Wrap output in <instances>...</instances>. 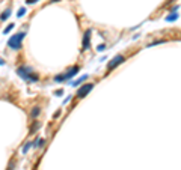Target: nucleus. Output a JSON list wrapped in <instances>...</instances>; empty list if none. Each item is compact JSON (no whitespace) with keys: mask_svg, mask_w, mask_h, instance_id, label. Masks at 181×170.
<instances>
[{"mask_svg":"<svg viewBox=\"0 0 181 170\" xmlns=\"http://www.w3.org/2000/svg\"><path fill=\"white\" fill-rule=\"evenodd\" d=\"M24 36H26V32H20V33L12 35L8 39V47H9L11 50H14V51H18L21 48V42H23Z\"/></svg>","mask_w":181,"mask_h":170,"instance_id":"nucleus-1","label":"nucleus"},{"mask_svg":"<svg viewBox=\"0 0 181 170\" xmlns=\"http://www.w3.org/2000/svg\"><path fill=\"white\" fill-rule=\"evenodd\" d=\"M94 86H95L94 83H86V84H83V86H80V89L77 90V95H76V97H77L79 99L85 98V97H86V95L90 92V90L94 89Z\"/></svg>","mask_w":181,"mask_h":170,"instance_id":"nucleus-2","label":"nucleus"},{"mask_svg":"<svg viewBox=\"0 0 181 170\" xmlns=\"http://www.w3.org/2000/svg\"><path fill=\"white\" fill-rule=\"evenodd\" d=\"M122 62H125V57L122 56V54H118V56H115L113 59H112L110 62H109V65H107V74L113 69V68H116V66H119Z\"/></svg>","mask_w":181,"mask_h":170,"instance_id":"nucleus-3","label":"nucleus"},{"mask_svg":"<svg viewBox=\"0 0 181 170\" xmlns=\"http://www.w3.org/2000/svg\"><path fill=\"white\" fill-rule=\"evenodd\" d=\"M32 68L30 66H20L18 69H17V74L21 77V78H24V80H27L30 81V78H32Z\"/></svg>","mask_w":181,"mask_h":170,"instance_id":"nucleus-4","label":"nucleus"},{"mask_svg":"<svg viewBox=\"0 0 181 170\" xmlns=\"http://www.w3.org/2000/svg\"><path fill=\"white\" fill-rule=\"evenodd\" d=\"M90 33H92V30L90 29H86L85 30V35H83V44H82V51H85L89 47V39H90Z\"/></svg>","mask_w":181,"mask_h":170,"instance_id":"nucleus-5","label":"nucleus"},{"mask_svg":"<svg viewBox=\"0 0 181 170\" xmlns=\"http://www.w3.org/2000/svg\"><path fill=\"white\" fill-rule=\"evenodd\" d=\"M79 71H80V66H73V68H70V69H68V72L63 74V75H65V80H70V78H73Z\"/></svg>","mask_w":181,"mask_h":170,"instance_id":"nucleus-6","label":"nucleus"},{"mask_svg":"<svg viewBox=\"0 0 181 170\" xmlns=\"http://www.w3.org/2000/svg\"><path fill=\"white\" fill-rule=\"evenodd\" d=\"M41 114V108L39 107H33L30 111V118H36V116H39Z\"/></svg>","mask_w":181,"mask_h":170,"instance_id":"nucleus-7","label":"nucleus"},{"mask_svg":"<svg viewBox=\"0 0 181 170\" xmlns=\"http://www.w3.org/2000/svg\"><path fill=\"white\" fill-rule=\"evenodd\" d=\"M44 145H45V139H38V140L33 142V146L35 148H42Z\"/></svg>","mask_w":181,"mask_h":170,"instance_id":"nucleus-8","label":"nucleus"},{"mask_svg":"<svg viewBox=\"0 0 181 170\" xmlns=\"http://www.w3.org/2000/svg\"><path fill=\"white\" fill-rule=\"evenodd\" d=\"M39 126H41V122H38V120H35V122H33V125H32V126H30V132H35L36 130H38V128H39Z\"/></svg>","mask_w":181,"mask_h":170,"instance_id":"nucleus-9","label":"nucleus"},{"mask_svg":"<svg viewBox=\"0 0 181 170\" xmlns=\"http://www.w3.org/2000/svg\"><path fill=\"white\" fill-rule=\"evenodd\" d=\"M9 15H11V9H6V11H5V12H3L2 15H0V20H2V21H5V20H6V18L9 17Z\"/></svg>","mask_w":181,"mask_h":170,"instance_id":"nucleus-10","label":"nucleus"},{"mask_svg":"<svg viewBox=\"0 0 181 170\" xmlns=\"http://www.w3.org/2000/svg\"><path fill=\"white\" fill-rule=\"evenodd\" d=\"M86 78H88V75H83L82 78H79L77 81H74V83H73V86H77V84H80L82 81H85V80H86Z\"/></svg>","mask_w":181,"mask_h":170,"instance_id":"nucleus-11","label":"nucleus"},{"mask_svg":"<svg viewBox=\"0 0 181 170\" xmlns=\"http://www.w3.org/2000/svg\"><path fill=\"white\" fill-rule=\"evenodd\" d=\"M30 146H33V143H32V142H27V143L24 145V148H23V152L26 153V152L29 151V148H30Z\"/></svg>","mask_w":181,"mask_h":170,"instance_id":"nucleus-12","label":"nucleus"},{"mask_svg":"<svg viewBox=\"0 0 181 170\" xmlns=\"http://www.w3.org/2000/svg\"><path fill=\"white\" fill-rule=\"evenodd\" d=\"M55 81H57V83H59V81H65V75H63V74H62V75H56Z\"/></svg>","mask_w":181,"mask_h":170,"instance_id":"nucleus-13","label":"nucleus"},{"mask_svg":"<svg viewBox=\"0 0 181 170\" xmlns=\"http://www.w3.org/2000/svg\"><path fill=\"white\" fill-rule=\"evenodd\" d=\"M12 29H14V24H9V26H8V27H6V29H5V30H3V33H5V35H6V33H9V32H11V30H12Z\"/></svg>","mask_w":181,"mask_h":170,"instance_id":"nucleus-14","label":"nucleus"},{"mask_svg":"<svg viewBox=\"0 0 181 170\" xmlns=\"http://www.w3.org/2000/svg\"><path fill=\"white\" fill-rule=\"evenodd\" d=\"M177 18H178V15L174 14V15H171V17H168L166 20H168V21H174V20H177Z\"/></svg>","mask_w":181,"mask_h":170,"instance_id":"nucleus-15","label":"nucleus"},{"mask_svg":"<svg viewBox=\"0 0 181 170\" xmlns=\"http://www.w3.org/2000/svg\"><path fill=\"white\" fill-rule=\"evenodd\" d=\"M14 166H15V161H14V160H11L9 166H8V170H14Z\"/></svg>","mask_w":181,"mask_h":170,"instance_id":"nucleus-16","label":"nucleus"},{"mask_svg":"<svg viewBox=\"0 0 181 170\" xmlns=\"http://www.w3.org/2000/svg\"><path fill=\"white\" fill-rule=\"evenodd\" d=\"M24 12H26V9H24V8H21V9H20V12H18L17 15H18V17H23V15H24Z\"/></svg>","mask_w":181,"mask_h":170,"instance_id":"nucleus-17","label":"nucleus"},{"mask_svg":"<svg viewBox=\"0 0 181 170\" xmlns=\"http://www.w3.org/2000/svg\"><path fill=\"white\" fill-rule=\"evenodd\" d=\"M36 2H38V0H27L26 3H27V5H33V3H36Z\"/></svg>","mask_w":181,"mask_h":170,"instance_id":"nucleus-18","label":"nucleus"},{"mask_svg":"<svg viewBox=\"0 0 181 170\" xmlns=\"http://www.w3.org/2000/svg\"><path fill=\"white\" fill-rule=\"evenodd\" d=\"M55 2H57V0H51V3H55Z\"/></svg>","mask_w":181,"mask_h":170,"instance_id":"nucleus-19","label":"nucleus"}]
</instances>
